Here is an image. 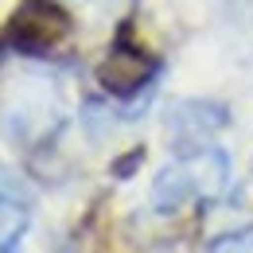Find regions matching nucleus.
I'll return each mask as SVG.
<instances>
[{
    "instance_id": "obj_7",
    "label": "nucleus",
    "mask_w": 253,
    "mask_h": 253,
    "mask_svg": "<svg viewBox=\"0 0 253 253\" xmlns=\"http://www.w3.org/2000/svg\"><path fill=\"white\" fill-rule=\"evenodd\" d=\"M211 253H253V234H226L211 246Z\"/></svg>"
},
{
    "instance_id": "obj_1",
    "label": "nucleus",
    "mask_w": 253,
    "mask_h": 253,
    "mask_svg": "<svg viewBox=\"0 0 253 253\" xmlns=\"http://www.w3.org/2000/svg\"><path fill=\"white\" fill-rule=\"evenodd\" d=\"M74 32V20L59 0H20L8 16L4 43L20 55H51Z\"/></svg>"
},
{
    "instance_id": "obj_4",
    "label": "nucleus",
    "mask_w": 253,
    "mask_h": 253,
    "mask_svg": "<svg viewBox=\"0 0 253 253\" xmlns=\"http://www.w3.org/2000/svg\"><path fill=\"white\" fill-rule=\"evenodd\" d=\"M199 195V179H195V171H191V164L183 156L175 160V164H168L164 171L156 175V183H152V207H156L160 214H175L187 199Z\"/></svg>"
},
{
    "instance_id": "obj_3",
    "label": "nucleus",
    "mask_w": 253,
    "mask_h": 253,
    "mask_svg": "<svg viewBox=\"0 0 253 253\" xmlns=\"http://www.w3.org/2000/svg\"><path fill=\"white\" fill-rule=\"evenodd\" d=\"M226 125H230V113L218 101H179L171 109V117H168V128L175 132V144H179V156L203 148L207 136Z\"/></svg>"
},
{
    "instance_id": "obj_2",
    "label": "nucleus",
    "mask_w": 253,
    "mask_h": 253,
    "mask_svg": "<svg viewBox=\"0 0 253 253\" xmlns=\"http://www.w3.org/2000/svg\"><path fill=\"white\" fill-rule=\"evenodd\" d=\"M160 74V59H152L136 39H132V24H121L117 35H113V43H109V51H105V59L97 66V82H101V90L113 97H132L140 94L144 86H152Z\"/></svg>"
},
{
    "instance_id": "obj_6",
    "label": "nucleus",
    "mask_w": 253,
    "mask_h": 253,
    "mask_svg": "<svg viewBox=\"0 0 253 253\" xmlns=\"http://www.w3.org/2000/svg\"><path fill=\"white\" fill-rule=\"evenodd\" d=\"M140 164H144V148H128L125 156H117L113 164H109V175H113V179H128Z\"/></svg>"
},
{
    "instance_id": "obj_8",
    "label": "nucleus",
    "mask_w": 253,
    "mask_h": 253,
    "mask_svg": "<svg viewBox=\"0 0 253 253\" xmlns=\"http://www.w3.org/2000/svg\"><path fill=\"white\" fill-rule=\"evenodd\" d=\"M0 59H4V43H0Z\"/></svg>"
},
{
    "instance_id": "obj_5",
    "label": "nucleus",
    "mask_w": 253,
    "mask_h": 253,
    "mask_svg": "<svg viewBox=\"0 0 253 253\" xmlns=\"http://www.w3.org/2000/svg\"><path fill=\"white\" fill-rule=\"evenodd\" d=\"M32 226V199L8 179H0V253H16Z\"/></svg>"
}]
</instances>
